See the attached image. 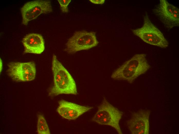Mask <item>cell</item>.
<instances>
[{
    "instance_id": "cell-8",
    "label": "cell",
    "mask_w": 179,
    "mask_h": 134,
    "mask_svg": "<svg viewBox=\"0 0 179 134\" xmlns=\"http://www.w3.org/2000/svg\"><path fill=\"white\" fill-rule=\"evenodd\" d=\"M22 23L27 25L29 22L37 18L42 14H47L52 11L50 1L35 0L28 2L21 9Z\"/></svg>"
},
{
    "instance_id": "cell-10",
    "label": "cell",
    "mask_w": 179,
    "mask_h": 134,
    "mask_svg": "<svg viewBox=\"0 0 179 134\" xmlns=\"http://www.w3.org/2000/svg\"><path fill=\"white\" fill-rule=\"evenodd\" d=\"M57 112L63 118L75 120L81 115L93 108L92 107L80 105L62 100L58 102Z\"/></svg>"
},
{
    "instance_id": "cell-2",
    "label": "cell",
    "mask_w": 179,
    "mask_h": 134,
    "mask_svg": "<svg viewBox=\"0 0 179 134\" xmlns=\"http://www.w3.org/2000/svg\"><path fill=\"white\" fill-rule=\"evenodd\" d=\"M144 54H137L115 70L111 77L117 80L126 81L132 83L135 79L144 73L150 65Z\"/></svg>"
},
{
    "instance_id": "cell-15",
    "label": "cell",
    "mask_w": 179,
    "mask_h": 134,
    "mask_svg": "<svg viewBox=\"0 0 179 134\" xmlns=\"http://www.w3.org/2000/svg\"><path fill=\"white\" fill-rule=\"evenodd\" d=\"M2 61L1 59H0V72L2 71Z\"/></svg>"
},
{
    "instance_id": "cell-9",
    "label": "cell",
    "mask_w": 179,
    "mask_h": 134,
    "mask_svg": "<svg viewBox=\"0 0 179 134\" xmlns=\"http://www.w3.org/2000/svg\"><path fill=\"white\" fill-rule=\"evenodd\" d=\"M150 111L141 110L133 113L127 122V125L131 134H148L149 117Z\"/></svg>"
},
{
    "instance_id": "cell-4",
    "label": "cell",
    "mask_w": 179,
    "mask_h": 134,
    "mask_svg": "<svg viewBox=\"0 0 179 134\" xmlns=\"http://www.w3.org/2000/svg\"><path fill=\"white\" fill-rule=\"evenodd\" d=\"M132 31L135 35L147 44L163 48L168 46L167 41L162 32L152 22L146 13L144 17L142 26Z\"/></svg>"
},
{
    "instance_id": "cell-7",
    "label": "cell",
    "mask_w": 179,
    "mask_h": 134,
    "mask_svg": "<svg viewBox=\"0 0 179 134\" xmlns=\"http://www.w3.org/2000/svg\"><path fill=\"white\" fill-rule=\"evenodd\" d=\"M8 74L15 81H29L35 78V65L33 62H11L8 64Z\"/></svg>"
},
{
    "instance_id": "cell-1",
    "label": "cell",
    "mask_w": 179,
    "mask_h": 134,
    "mask_svg": "<svg viewBox=\"0 0 179 134\" xmlns=\"http://www.w3.org/2000/svg\"><path fill=\"white\" fill-rule=\"evenodd\" d=\"M52 69L54 84L50 90V95L56 96L62 94H77L75 80L54 54L52 57Z\"/></svg>"
},
{
    "instance_id": "cell-5",
    "label": "cell",
    "mask_w": 179,
    "mask_h": 134,
    "mask_svg": "<svg viewBox=\"0 0 179 134\" xmlns=\"http://www.w3.org/2000/svg\"><path fill=\"white\" fill-rule=\"evenodd\" d=\"M99 43L95 32L82 30L75 32L68 40L65 51L70 54L87 50L97 46Z\"/></svg>"
},
{
    "instance_id": "cell-3",
    "label": "cell",
    "mask_w": 179,
    "mask_h": 134,
    "mask_svg": "<svg viewBox=\"0 0 179 134\" xmlns=\"http://www.w3.org/2000/svg\"><path fill=\"white\" fill-rule=\"evenodd\" d=\"M123 115L122 112L104 98L92 120L100 125L110 126L115 129L118 134H122L119 121Z\"/></svg>"
},
{
    "instance_id": "cell-14",
    "label": "cell",
    "mask_w": 179,
    "mask_h": 134,
    "mask_svg": "<svg viewBox=\"0 0 179 134\" xmlns=\"http://www.w3.org/2000/svg\"><path fill=\"white\" fill-rule=\"evenodd\" d=\"M91 2L96 4H102L104 2V0H89Z\"/></svg>"
},
{
    "instance_id": "cell-6",
    "label": "cell",
    "mask_w": 179,
    "mask_h": 134,
    "mask_svg": "<svg viewBox=\"0 0 179 134\" xmlns=\"http://www.w3.org/2000/svg\"><path fill=\"white\" fill-rule=\"evenodd\" d=\"M153 12L167 28L171 29L179 26V9L167 1L160 0Z\"/></svg>"
},
{
    "instance_id": "cell-12",
    "label": "cell",
    "mask_w": 179,
    "mask_h": 134,
    "mask_svg": "<svg viewBox=\"0 0 179 134\" xmlns=\"http://www.w3.org/2000/svg\"><path fill=\"white\" fill-rule=\"evenodd\" d=\"M37 125V131L39 134H50V131L46 121L43 116L38 115Z\"/></svg>"
},
{
    "instance_id": "cell-11",
    "label": "cell",
    "mask_w": 179,
    "mask_h": 134,
    "mask_svg": "<svg viewBox=\"0 0 179 134\" xmlns=\"http://www.w3.org/2000/svg\"><path fill=\"white\" fill-rule=\"evenodd\" d=\"M22 42L25 53L40 54L44 50V40L40 34L33 33L28 34L23 38Z\"/></svg>"
},
{
    "instance_id": "cell-13",
    "label": "cell",
    "mask_w": 179,
    "mask_h": 134,
    "mask_svg": "<svg viewBox=\"0 0 179 134\" xmlns=\"http://www.w3.org/2000/svg\"><path fill=\"white\" fill-rule=\"evenodd\" d=\"M60 6L62 11L63 13H67L68 10V6L71 2V0H58Z\"/></svg>"
}]
</instances>
